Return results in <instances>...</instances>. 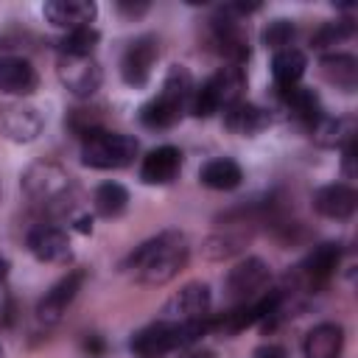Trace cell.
I'll list each match as a JSON object with an SVG mask.
<instances>
[{
  "label": "cell",
  "instance_id": "6da1fadb",
  "mask_svg": "<svg viewBox=\"0 0 358 358\" xmlns=\"http://www.w3.org/2000/svg\"><path fill=\"white\" fill-rule=\"evenodd\" d=\"M190 260V243L185 238V232L179 229H162L157 235H151L148 241H143L140 246H134L120 268L131 271V277L145 285V288H159L168 285Z\"/></svg>",
  "mask_w": 358,
  "mask_h": 358
},
{
  "label": "cell",
  "instance_id": "7a4b0ae2",
  "mask_svg": "<svg viewBox=\"0 0 358 358\" xmlns=\"http://www.w3.org/2000/svg\"><path fill=\"white\" fill-rule=\"evenodd\" d=\"M193 76L185 64H171L165 78H162V90L157 98H151L148 103H143L140 109V123L145 129H171L182 120V115L187 112L190 95H193Z\"/></svg>",
  "mask_w": 358,
  "mask_h": 358
},
{
  "label": "cell",
  "instance_id": "3957f363",
  "mask_svg": "<svg viewBox=\"0 0 358 358\" xmlns=\"http://www.w3.org/2000/svg\"><path fill=\"white\" fill-rule=\"evenodd\" d=\"M207 330V319H196V322H168V319H157L145 327H140L131 341L129 350L137 358H162L168 352L176 350H187L193 347Z\"/></svg>",
  "mask_w": 358,
  "mask_h": 358
},
{
  "label": "cell",
  "instance_id": "277c9868",
  "mask_svg": "<svg viewBox=\"0 0 358 358\" xmlns=\"http://www.w3.org/2000/svg\"><path fill=\"white\" fill-rule=\"evenodd\" d=\"M243 87H246L243 67H238V64H224V67H218L210 78H204L201 84L193 87L187 112L196 115V117H213L215 112H224V109H229L232 103H238Z\"/></svg>",
  "mask_w": 358,
  "mask_h": 358
},
{
  "label": "cell",
  "instance_id": "5b68a950",
  "mask_svg": "<svg viewBox=\"0 0 358 358\" xmlns=\"http://www.w3.org/2000/svg\"><path fill=\"white\" fill-rule=\"evenodd\" d=\"M140 151V143L131 134H120V131H109L101 129L90 137H84L81 143V162L92 171H117L134 162Z\"/></svg>",
  "mask_w": 358,
  "mask_h": 358
},
{
  "label": "cell",
  "instance_id": "8992f818",
  "mask_svg": "<svg viewBox=\"0 0 358 358\" xmlns=\"http://www.w3.org/2000/svg\"><path fill=\"white\" fill-rule=\"evenodd\" d=\"M20 187L31 201L42 207H53V204H62L73 193V176L67 173L64 165L53 159H36L22 171Z\"/></svg>",
  "mask_w": 358,
  "mask_h": 358
},
{
  "label": "cell",
  "instance_id": "52a82bcc",
  "mask_svg": "<svg viewBox=\"0 0 358 358\" xmlns=\"http://www.w3.org/2000/svg\"><path fill=\"white\" fill-rule=\"evenodd\" d=\"M341 243L338 241H324L319 246H313L296 266H294V282L305 291H316L322 285L330 282V277L336 274L338 263H341Z\"/></svg>",
  "mask_w": 358,
  "mask_h": 358
},
{
  "label": "cell",
  "instance_id": "ba28073f",
  "mask_svg": "<svg viewBox=\"0 0 358 358\" xmlns=\"http://www.w3.org/2000/svg\"><path fill=\"white\" fill-rule=\"evenodd\" d=\"M159 59V39L154 34H143L131 39L120 56V78L131 90H143L151 81L154 64Z\"/></svg>",
  "mask_w": 358,
  "mask_h": 358
},
{
  "label": "cell",
  "instance_id": "9c48e42d",
  "mask_svg": "<svg viewBox=\"0 0 358 358\" xmlns=\"http://www.w3.org/2000/svg\"><path fill=\"white\" fill-rule=\"evenodd\" d=\"M268 280H271V268L263 257H246L241 263H235L227 277H224V291L227 296L238 305V302H249L255 296H260L266 288H268Z\"/></svg>",
  "mask_w": 358,
  "mask_h": 358
},
{
  "label": "cell",
  "instance_id": "30bf717a",
  "mask_svg": "<svg viewBox=\"0 0 358 358\" xmlns=\"http://www.w3.org/2000/svg\"><path fill=\"white\" fill-rule=\"evenodd\" d=\"M207 34H210V45L218 56L227 59V64H243L249 59V39L241 28V22L227 14L224 8H218L215 17H210L207 22Z\"/></svg>",
  "mask_w": 358,
  "mask_h": 358
},
{
  "label": "cell",
  "instance_id": "8fae6325",
  "mask_svg": "<svg viewBox=\"0 0 358 358\" xmlns=\"http://www.w3.org/2000/svg\"><path fill=\"white\" fill-rule=\"evenodd\" d=\"M59 81L76 98H90L103 84V70L95 56H59Z\"/></svg>",
  "mask_w": 358,
  "mask_h": 358
},
{
  "label": "cell",
  "instance_id": "7c38bea8",
  "mask_svg": "<svg viewBox=\"0 0 358 358\" xmlns=\"http://www.w3.org/2000/svg\"><path fill=\"white\" fill-rule=\"evenodd\" d=\"M84 280H87V271H84V268H70L64 277H59V280L45 291V296L36 302V319H39L42 324H48V327L56 324V322H62V316L67 313V308H70L73 299L78 296Z\"/></svg>",
  "mask_w": 358,
  "mask_h": 358
},
{
  "label": "cell",
  "instance_id": "4fadbf2b",
  "mask_svg": "<svg viewBox=\"0 0 358 358\" xmlns=\"http://www.w3.org/2000/svg\"><path fill=\"white\" fill-rule=\"evenodd\" d=\"M213 308V291L207 282H187L182 285L165 305H162V316L168 322H196V319H207Z\"/></svg>",
  "mask_w": 358,
  "mask_h": 358
},
{
  "label": "cell",
  "instance_id": "5bb4252c",
  "mask_svg": "<svg viewBox=\"0 0 358 358\" xmlns=\"http://www.w3.org/2000/svg\"><path fill=\"white\" fill-rule=\"evenodd\" d=\"M45 129V117L36 106L28 103H8L0 109V134L11 143H34Z\"/></svg>",
  "mask_w": 358,
  "mask_h": 358
},
{
  "label": "cell",
  "instance_id": "9a60e30c",
  "mask_svg": "<svg viewBox=\"0 0 358 358\" xmlns=\"http://www.w3.org/2000/svg\"><path fill=\"white\" fill-rule=\"evenodd\" d=\"M25 246L28 252L39 260V263H67L70 260V238L62 227L53 224H36L28 229L25 235Z\"/></svg>",
  "mask_w": 358,
  "mask_h": 358
},
{
  "label": "cell",
  "instance_id": "2e32d148",
  "mask_svg": "<svg viewBox=\"0 0 358 358\" xmlns=\"http://www.w3.org/2000/svg\"><path fill=\"white\" fill-rule=\"evenodd\" d=\"M310 204L322 218L347 221L358 207V193H355V187H350L344 182H333V185H324V187L313 190Z\"/></svg>",
  "mask_w": 358,
  "mask_h": 358
},
{
  "label": "cell",
  "instance_id": "e0dca14e",
  "mask_svg": "<svg viewBox=\"0 0 358 358\" xmlns=\"http://www.w3.org/2000/svg\"><path fill=\"white\" fill-rule=\"evenodd\" d=\"M36 87H39V73L25 56H17V53L0 56V92L25 98V95H34Z\"/></svg>",
  "mask_w": 358,
  "mask_h": 358
},
{
  "label": "cell",
  "instance_id": "ac0fdd59",
  "mask_svg": "<svg viewBox=\"0 0 358 358\" xmlns=\"http://www.w3.org/2000/svg\"><path fill=\"white\" fill-rule=\"evenodd\" d=\"M42 17L64 31H76L84 25H92L98 17V6L92 0H48L42 6Z\"/></svg>",
  "mask_w": 358,
  "mask_h": 358
},
{
  "label": "cell",
  "instance_id": "d6986e66",
  "mask_svg": "<svg viewBox=\"0 0 358 358\" xmlns=\"http://www.w3.org/2000/svg\"><path fill=\"white\" fill-rule=\"evenodd\" d=\"M182 171V151L176 145H159L140 162V179L145 185H171Z\"/></svg>",
  "mask_w": 358,
  "mask_h": 358
},
{
  "label": "cell",
  "instance_id": "ffe728a7",
  "mask_svg": "<svg viewBox=\"0 0 358 358\" xmlns=\"http://www.w3.org/2000/svg\"><path fill=\"white\" fill-rule=\"evenodd\" d=\"M344 352V327L336 322H322L308 330L302 341L305 358H341Z\"/></svg>",
  "mask_w": 358,
  "mask_h": 358
},
{
  "label": "cell",
  "instance_id": "44dd1931",
  "mask_svg": "<svg viewBox=\"0 0 358 358\" xmlns=\"http://www.w3.org/2000/svg\"><path fill=\"white\" fill-rule=\"evenodd\" d=\"M224 126H227L232 134L252 137V134H260L263 129L271 126V112L263 109V106H257V103L238 101V103H232L229 109H224Z\"/></svg>",
  "mask_w": 358,
  "mask_h": 358
},
{
  "label": "cell",
  "instance_id": "7402d4cb",
  "mask_svg": "<svg viewBox=\"0 0 358 358\" xmlns=\"http://www.w3.org/2000/svg\"><path fill=\"white\" fill-rule=\"evenodd\" d=\"M319 70L327 84L341 92H355L358 87V59L352 53H324L319 59Z\"/></svg>",
  "mask_w": 358,
  "mask_h": 358
},
{
  "label": "cell",
  "instance_id": "603a6c76",
  "mask_svg": "<svg viewBox=\"0 0 358 358\" xmlns=\"http://www.w3.org/2000/svg\"><path fill=\"white\" fill-rule=\"evenodd\" d=\"M305 67H308V56L299 48H282V50H277L271 56V78H274V87L280 92L296 87L299 78L305 76Z\"/></svg>",
  "mask_w": 358,
  "mask_h": 358
},
{
  "label": "cell",
  "instance_id": "cb8c5ba5",
  "mask_svg": "<svg viewBox=\"0 0 358 358\" xmlns=\"http://www.w3.org/2000/svg\"><path fill=\"white\" fill-rule=\"evenodd\" d=\"M308 131H310L316 145H322V148H341V145H347L355 137V120L350 115H344V117L322 115Z\"/></svg>",
  "mask_w": 358,
  "mask_h": 358
},
{
  "label": "cell",
  "instance_id": "d4e9b609",
  "mask_svg": "<svg viewBox=\"0 0 358 358\" xmlns=\"http://www.w3.org/2000/svg\"><path fill=\"white\" fill-rule=\"evenodd\" d=\"M282 103L288 109V117H294L305 129H310L322 117V101L308 87H291V90H285L282 92Z\"/></svg>",
  "mask_w": 358,
  "mask_h": 358
},
{
  "label": "cell",
  "instance_id": "484cf974",
  "mask_svg": "<svg viewBox=\"0 0 358 358\" xmlns=\"http://www.w3.org/2000/svg\"><path fill=\"white\" fill-rule=\"evenodd\" d=\"M199 182L210 190H235L241 182H243V171L235 159L229 157H218V159H210L201 165L199 171Z\"/></svg>",
  "mask_w": 358,
  "mask_h": 358
},
{
  "label": "cell",
  "instance_id": "4316f807",
  "mask_svg": "<svg viewBox=\"0 0 358 358\" xmlns=\"http://www.w3.org/2000/svg\"><path fill=\"white\" fill-rule=\"evenodd\" d=\"M252 241V229L246 227H238V224H229L224 232H213L207 241H204V255L210 260H224V257H232L238 252H243V246Z\"/></svg>",
  "mask_w": 358,
  "mask_h": 358
},
{
  "label": "cell",
  "instance_id": "83f0119b",
  "mask_svg": "<svg viewBox=\"0 0 358 358\" xmlns=\"http://www.w3.org/2000/svg\"><path fill=\"white\" fill-rule=\"evenodd\" d=\"M92 207L103 218H117L129 207V190L120 182H103L92 193Z\"/></svg>",
  "mask_w": 358,
  "mask_h": 358
},
{
  "label": "cell",
  "instance_id": "f1b7e54d",
  "mask_svg": "<svg viewBox=\"0 0 358 358\" xmlns=\"http://www.w3.org/2000/svg\"><path fill=\"white\" fill-rule=\"evenodd\" d=\"M98 42H101V34L92 25L67 31L59 39V56H92V50H95Z\"/></svg>",
  "mask_w": 358,
  "mask_h": 358
},
{
  "label": "cell",
  "instance_id": "f546056e",
  "mask_svg": "<svg viewBox=\"0 0 358 358\" xmlns=\"http://www.w3.org/2000/svg\"><path fill=\"white\" fill-rule=\"evenodd\" d=\"M355 34V22L352 20H330V22H322L316 31H313V48L324 50L330 45H338L344 39H350Z\"/></svg>",
  "mask_w": 358,
  "mask_h": 358
},
{
  "label": "cell",
  "instance_id": "4dcf8cb0",
  "mask_svg": "<svg viewBox=\"0 0 358 358\" xmlns=\"http://www.w3.org/2000/svg\"><path fill=\"white\" fill-rule=\"evenodd\" d=\"M294 36H296V25H294L291 20H285V17L271 20V22L263 28V34H260L263 45H266V48H271L274 53H277V50H282V48H291Z\"/></svg>",
  "mask_w": 358,
  "mask_h": 358
},
{
  "label": "cell",
  "instance_id": "1f68e13d",
  "mask_svg": "<svg viewBox=\"0 0 358 358\" xmlns=\"http://www.w3.org/2000/svg\"><path fill=\"white\" fill-rule=\"evenodd\" d=\"M98 112H101V109H84V106L70 109V112H67V126H70V131L78 134L81 140L90 137V134H95V131H101V129H103V120H101Z\"/></svg>",
  "mask_w": 358,
  "mask_h": 358
},
{
  "label": "cell",
  "instance_id": "d6a6232c",
  "mask_svg": "<svg viewBox=\"0 0 358 358\" xmlns=\"http://www.w3.org/2000/svg\"><path fill=\"white\" fill-rule=\"evenodd\" d=\"M341 148H344L341 171H344V176H347V179H352V176H355V137H352L347 145H341Z\"/></svg>",
  "mask_w": 358,
  "mask_h": 358
},
{
  "label": "cell",
  "instance_id": "836d02e7",
  "mask_svg": "<svg viewBox=\"0 0 358 358\" xmlns=\"http://www.w3.org/2000/svg\"><path fill=\"white\" fill-rule=\"evenodd\" d=\"M252 358H288V352H285V347H280V344H263V347L255 350Z\"/></svg>",
  "mask_w": 358,
  "mask_h": 358
},
{
  "label": "cell",
  "instance_id": "e575fe53",
  "mask_svg": "<svg viewBox=\"0 0 358 358\" xmlns=\"http://www.w3.org/2000/svg\"><path fill=\"white\" fill-rule=\"evenodd\" d=\"M84 350H87L90 358H101V355H103V338L95 336V333H90V336L84 338Z\"/></svg>",
  "mask_w": 358,
  "mask_h": 358
},
{
  "label": "cell",
  "instance_id": "d590c367",
  "mask_svg": "<svg viewBox=\"0 0 358 358\" xmlns=\"http://www.w3.org/2000/svg\"><path fill=\"white\" fill-rule=\"evenodd\" d=\"M117 11L126 17H140L148 11V3H117Z\"/></svg>",
  "mask_w": 358,
  "mask_h": 358
},
{
  "label": "cell",
  "instance_id": "8d00e7d4",
  "mask_svg": "<svg viewBox=\"0 0 358 358\" xmlns=\"http://www.w3.org/2000/svg\"><path fill=\"white\" fill-rule=\"evenodd\" d=\"M73 229H78L81 235H90L92 232V218L90 215H76L73 218Z\"/></svg>",
  "mask_w": 358,
  "mask_h": 358
},
{
  "label": "cell",
  "instance_id": "74e56055",
  "mask_svg": "<svg viewBox=\"0 0 358 358\" xmlns=\"http://www.w3.org/2000/svg\"><path fill=\"white\" fill-rule=\"evenodd\" d=\"M182 358H215L213 350H187Z\"/></svg>",
  "mask_w": 358,
  "mask_h": 358
},
{
  "label": "cell",
  "instance_id": "f35d334b",
  "mask_svg": "<svg viewBox=\"0 0 358 358\" xmlns=\"http://www.w3.org/2000/svg\"><path fill=\"white\" fill-rule=\"evenodd\" d=\"M6 277H8V260L0 257V280H6Z\"/></svg>",
  "mask_w": 358,
  "mask_h": 358
},
{
  "label": "cell",
  "instance_id": "ab89813d",
  "mask_svg": "<svg viewBox=\"0 0 358 358\" xmlns=\"http://www.w3.org/2000/svg\"><path fill=\"white\" fill-rule=\"evenodd\" d=\"M0 358H6V352H3V347H0Z\"/></svg>",
  "mask_w": 358,
  "mask_h": 358
}]
</instances>
